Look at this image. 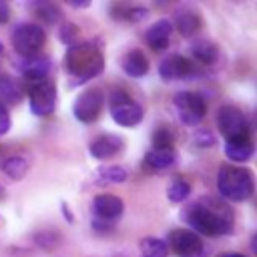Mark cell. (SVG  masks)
<instances>
[{
    "label": "cell",
    "mask_w": 257,
    "mask_h": 257,
    "mask_svg": "<svg viewBox=\"0 0 257 257\" xmlns=\"http://www.w3.org/2000/svg\"><path fill=\"white\" fill-rule=\"evenodd\" d=\"M185 221L193 227V233L203 235H227L233 231V215L227 207H209L197 203L187 209Z\"/></svg>",
    "instance_id": "1"
},
{
    "label": "cell",
    "mask_w": 257,
    "mask_h": 257,
    "mask_svg": "<svg viewBox=\"0 0 257 257\" xmlns=\"http://www.w3.org/2000/svg\"><path fill=\"white\" fill-rule=\"evenodd\" d=\"M64 68L76 78V82H86L102 72L104 58L94 44L82 42V44L68 46L64 54Z\"/></svg>",
    "instance_id": "2"
},
{
    "label": "cell",
    "mask_w": 257,
    "mask_h": 257,
    "mask_svg": "<svg viewBox=\"0 0 257 257\" xmlns=\"http://www.w3.org/2000/svg\"><path fill=\"white\" fill-rule=\"evenodd\" d=\"M217 189L233 203L245 201L253 195V173L239 165H223L217 173Z\"/></svg>",
    "instance_id": "3"
},
{
    "label": "cell",
    "mask_w": 257,
    "mask_h": 257,
    "mask_svg": "<svg viewBox=\"0 0 257 257\" xmlns=\"http://www.w3.org/2000/svg\"><path fill=\"white\" fill-rule=\"evenodd\" d=\"M143 106L131 98L124 88H114L110 92V116L120 126H135L143 120Z\"/></svg>",
    "instance_id": "4"
},
{
    "label": "cell",
    "mask_w": 257,
    "mask_h": 257,
    "mask_svg": "<svg viewBox=\"0 0 257 257\" xmlns=\"http://www.w3.org/2000/svg\"><path fill=\"white\" fill-rule=\"evenodd\" d=\"M44 42H46V32L32 22H22L12 32V46L22 58L40 54Z\"/></svg>",
    "instance_id": "5"
},
{
    "label": "cell",
    "mask_w": 257,
    "mask_h": 257,
    "mask_svg": "<svg viewBox=\"0 0 257 257\" xmlns=\"http://www.w3.org/2000/svg\"><path fill=\"white\" fill-rule=\"evenodd\" d=\"M173 106L177 108V114L181 118V122H185L187 126H195L205 118L207 112V100L205 96H201L199 92H191V90H181L173 96Z\"/></svg>",
    "instance_id": "6"
},
{
    "label": "cell",
    "mask_w": 257,
    "mask_h": 257,
    "mask_svg": "<svg viewBox=\"0 0 257 257\" xmlns=\"http://www.w3.org/2000/svg\"><path fill=\"white\" fill-rule=\"evenodd\" d=\"M217 126L221 131V135L227 141H235V139H245L249 137V120L243 114L241 108L233 106V104H225L219 108L217 112Z\"/></svg>",
    "instance_id": "7"
},
{
    "label": "cell",
    "mask_w": 257,
    "mask_h": 257,
    "mask_svg": "<svg viewBox=\"0 0 257 257\" xmlns=\"http://www.w3.org/2000/svg\"><path fill=\"white\" fill-rule=\"evenodd\" d=\"M28 100H30V110L36 116H48L52 114L56 104V86L48 78L34 80L30 82L28 88Z\"/></svg>",
    "instance_id": "8"
},
{
    "label": "cell",
    "mask_w": 257,
    "mask_h": 257,
    "mask_svg": "<svg viewBox=\"0 0 257 257\" xmlns=\"http://www.w3.org/2000/svg\"><path fill=\"white\" fill-rule=\"evenodd\" d=\"M169 245L177 257H207V249L191 229H175L169 235Z\"/></svg>",
    "instance_id": "9"
},
{
    "label": "cell",
    "mask_w": 257,
    "mask_h": 257,
    "mask_svg": "<svg viewBox=\"0 0 257 257\" xmlns=\"http://www.w3.org/2000/svg\"><path fill=\"white\" fill-rule=\"evenodd\" d=\"M100 106H102V90L96 86H90L78 94V98L74 100L72 112L80 122H94L100 114Z\"/></svg>",
    "instance_id": "10"
},
{
    "label": "cell",
    "mask_w": 257,
    "mask_h": 257,
    "mask_svg": "<svg viewBox=\"0 0 257 257\" xmlns=\"http://www.w3.org/2000/svg\"><path fill=\"white\" fill-rule=\"evenodd\" d=\"M195 72V66L189 58H185L183 54H171L167 56L161 64H159V74L163 80H175V78H185L191 76Z\"/></svg>",
    "instance_id": "11"
},
{
    "label": "cell",
    "mask_w": 257,
    "mask_h": 257,
    "mask_svg": "<svg viewBox=\"0 0 257 257\" xmlns=\"http://www.w3.org/2000/svg\"><path fill=\"white\" fill-rule=\"evenodd\" d=\"M122 209H124V203L116 195H98L92 201V213L102 223H110L118 219L122 215Z\"/></svg>",
    "instance_id": "12"
},
{
    "label": "cell",
    "mask_w": 257,
    "mask_h": 257,
    "mask_svg": "<svg viewBox=\"0 0 257 257\" xmlns=\"http://www.w3.org/2000/svg\"><path fill=\"white\" fill-rule=\"evenodd\" d=\"M122 145H124V141L118 135H100V137H96L90 143L88 151H90V155L94 159L104 161V159H110V157L118 155L120 149H122Z\"/></svg>",
    "instance_id": "13"
},
{
    "label": "cell",
    "mask_w": 257,
    "mask_h": 257,
    "mask_svg": "<svg viewBox=\"0 0 257 257\" xmlns=\"http://www.w3.org/2000/svg\"><path fill=\"white\" fill-rule=\"evenodd\" d=\"M171 32H173V22L167 20V18H161L157 20L145 34V40L147 44L155 50V52H161L169 46V40H171Z\"/></svg>",
    "instance_id": "14"
},
{
    "label": "cell",
    "mask_w": 257,
    "mask_h": 257,
    "mask_svg": "<svg viewBox=\"0 0 257 257\" xmlns=\"http://www.w3.org/2000/svg\"><path fill=\"white\" fill-rule=\"evenodd\" d=\"M18 70H20L22 76L28 78L30 82L42 80V78H46V74H48V70H50V58L44 56V54H36V56L22 58V62L18 64Z\"/></svg>",
    "instance_id": "15"
},
{
    "label": "cell",
    "mask_w": 257,
    "mask_h": 257,
    "mask_svg": "<svg viewBox=\"0 0 257 257\" xmlns=\"http://www.w3.org/2000/svg\"><path fill=\"white\" fill-rule=\"evenodd\" d=\"M120 66L124 70V74L133 76V78H141L149 72V58L145 56L143 50H128L122 60H120Z\"/></svg>",
    "instance_id": "16"
},
{
    "label": "cell",
    "mask_w": 257,
    "mask_h": 257,
    "mask_svg": "<svg viewBox=\"0 0 257 257\" xmlns=\"http://www.w3.org/2000/svg\"><path fill=\"white\" fill-rule=\"evenodd\" d=\"M225 155H227L229 161H235V163L249 161L251 155H253V141H251V137L227 141L225 143Z\"/></svg>",
    "instance_id": "17"
},
{
    "label": "cell",
    "mask_w": 257,
    "mask_h": 257,
    "mask_svg": "<svg viewBox=\"0 0 257 257\" xmlns=\"http://www.w3.org/2000/svg\"><path fill=\"white\" fill-rule=\"evenodd\" d=\"M177 161V155L173 149H151L147 155H145V165L155 169V171H163V169H169L173 167Z\"/></svg>",
    "instance_id": "18"
},
{
    "label": "cell",
    "mask_w": 257,
    "mask_h": 257,
    "mask_svg": "<svg viewBox=\"0 0 257 257\" xmlns=\"http://www.w3.org/2000/svg\"><path fill=\"white\" fill-rule=\"evenodd\" d=\"M175 24H177V30L183 36H191L201 28V16L193 10H189V8H183L175 16Z\"/></svg>",
    "instance_id": "19"
},
{
    "label": "cell",
    "mask_w": 257,
    "mask_h": 257,
    "mask_svg": "<svg viewBox=\"0 0 257 257\" xmlns=\"http://www.w3.org/2000/svg\"><path fill=\"white\" fill-rule=\"evenodd\" d=\"M191 54L201 64H213L219 56V48L211 40H195L191 44Z\"/></svg>",
    "instance_id": "20"
},
{
    "label": "cell",
    "mask_w": 257,
    "mask_h": 257,
    "mask_svg": "<svg viewBox=\"0 0 257 257\" xmlns=\"http://www.w3.org/2000/svg\"><path fill=\"white\" fill-rule=\"evenodd\" d=\"M169 245L163 239L157 237H145L141 239V257H167Z\"/></svg>",
    "instance_id": "21"
},
{
    "label": "cell",
    "mask_w": 257,
    "mask_h": 257,
    "mask_svg": "<svg viewBox=\"0 0 257 257\" xmlns=\"http://www.w3.org/2000/svg\"><path fill=\"white\" fill-rule=\"evenodd\" d=\"M191 195V183L185 177H175L167 187V197L173 203H181Z\"/></svg>",
    "instance_id": "22"
},
{
    "label": "cell",
    "mask_w": 257,
    "mask_h": 257,
    "mask_svg": "<svg viewBox=\"0 0 257 257\" xmlns=\"http://www.w3.org/2000/svg\"><path fill=\"white\" fill-rule=\"evenodd\" d=\"M2 171L10 177V179H22L28 171V161L20 155L16 157H8L4 163H2Z\"/></svg>",
    "instance_id": "23"
},
{
    "label": "cell",
    "mask_w": 257,
    "mask_h": 257,
    "mask_svg": "<svg viewBox=\"0 0 257 257\" xmlns=\"http://www.w3.org/2000/svg\"><path fill=\"white\" fill-rule=\"evenodd\" d=\"M20 100V88L12 78H0V106L16 104Z\"/></svg>",
    "instance_id": "24"
},
{
    "label": "cell",
    "mask_w": 257,
    "mask_h": 257,
    "mask_svg": "<svg viewBox=\"0 0 257 257\" xmlns=\"http://www.w3.org/2000/svg\"><path fill=\"white\" fill-rule=\"evenodd\" d=\"M175 139H177L175 131L169 124H161L153 133V145H155L153 149H173Z\"/></svg>",
    "instance_id": "25"
},
{
    "label": "cell",
    "mask_w": 257,
    "mask_h": 257,
    "mask_svg": "<svg viewBox=\"0 0 257 257\" xmlns=\"http://www.w3.org/2000/svg\"><path fill=\"white\" fill-rule=\"evenodd\" d=\"M126 171L118 165L112 167H102L98 171V183H124L126 181Z\"/></svg>",
    "instance_id": "26"
},
{
    "label": "cell",
    "mask_w": 257,
    "mask_h": 257,
    "mask_svg": "<svg viewBox=\"0 0 257 257\" xmlns=\"http://www.w3.org/2000/svg\"><path fill=\"white\" fill-rule=\"evenodd\" d=\"M34 12H36V16H40L48 24H54L60 18V8L56 4H52V2H38V4H34Z\"/></svg>",
    "instance_id": "27"
},
{
    "label": "cell",
    "mask_w": 257,
    "mask_h": 257,
    "mask_svg": "<svg viewBox=\"0 0 257 257\" xmlns=\"http://www.w3.org/2000/svg\"><path fill=\"white\" fill-rule=\"evenodd\" d=\"M78 26L76 24H70V22H64L62 28H60V40L66 44V46H74L78 44Z\"/></svg>",
    "instance_id": "28"
},
{
    "label": "cell",
    "mask_w": 257,
    "mask_h": 257,
    "mask_svg": "<svg viewBox=\"0 0 257 257\" xmlns=\"http://www.w3.org/2000/svg\"><path fill=\"white\" fill-rule=\"evenodd\" d=\"M58 241H60V237H58L54 231H44V233H38V235H36V243H38L40 247H44V249L56 247Z\"/></svg>",
    "instance_id": "29"
},
{
    "label": "cell",
    "mask_w": 257,
    "mask_h": 257,
    "mask_svg": "<svg viewBox=\"0 0 257 257\" xmlns=\"http://www.w3.org/2000/svg\"><path fill=\"white\" fill-rule=\"evenodd\" d=\"M195 143H197L201 149H207V147H213V145H215V137H213L211 131L199 128V131L195 133Z\"/></svg>",
    "instance_id": "30"
},
{
    "label": "cell",
    "mask_w": 257,
    "mask_h": 257,
    "mask_svg": "<svg viewBox=\"0 0 257 257\" xmlns=\"http://www.w3.org/2000/svg\"><path fill=\"white\" fill-rule=\"evenodd\" d=\"M8 128H10V116H8L6 108H4V106H0V137H2V135H6V133H8Z\"/></svg>",
    "instance_id": "31"
},
{
    "label": "cell",
    "mask_w": 257,
    "mask_h": 257,
    "mask_svg": "<svg viewBox=\"0 0 257 257\" xmlns=\"http://www.w3.org/2000/svg\"><path fill=\"white\" fill-rule=\"evenodd\" d=\"M10 14H12V12H10V6L0 0V24H6V22L10 20Z\"/></svg>",
    "instance_id": "32"
},
{
    "label": "cell",
    "mask_w": 257,
    "mask_h": 257,
    "mask_svg": "<svg viewBox=\"0 0 257 257\" xmlns=\"http://www.w3.org/2000/svg\"><path fill=\"white\" fill-rule=\"evenodd\" d=\"M221 257H245V255H241V253H225Z\"/></svg>",
    "instance_id": "33"
},
{
    "label": "cell",
    "mask_w": 257,
    "mask_h": 257,
    "mask_svg": "<svg viewBox=\"0 0 257 257\" xmlns=\"http://www.w3.org/2000/svg\"><path fill=\"white\" fill-rule=\"evenodd\" d=\"M2 52H4V46H2V42H0V56H2Z\"/></svg>",
    "instance_id": "34"
}]
</instances>
